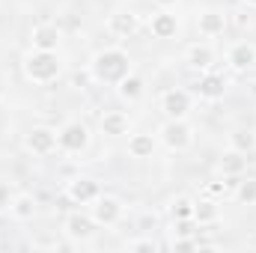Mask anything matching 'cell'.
<instances>
[{
  "label": "cell",
  "instance_id": "7402d4cb",
  "mask_svg": "<svg viewBox=\"0 0 256 253\" xmlns=\"http://www.w3.org/2000/svg\"><path fill=\"white\" fill-rule=\"evenodd\" d=\"M39 212L36 206V196L33 194H12V202H9V214L15 220H33Z\"/></svg>",
  "mask_w": 256,
  "mask_h": 253
},
{
  "label": "cell",
  "instance_id": "ac0fdd59",
  "mask_svg": "<svg viewBox=\"0 0 256 253\" xmlns=\"http://www.w3.org/2000/svg\"><path fill=\"white\" fill-rule=\"evenodd\" d=\"M194 220H196L200 226L218 224V220H220V200H214V196H200V200H194Z\"/></svg>",
  "mask_w": 256,
  "mask_h": 253
},
{
  "label": "cell",
  "instance_id": "5bb4252c",
  "mask_svg": "<svg viewBox=\"0 0 256 253\" xmlns=\"http://www.w3.org/2000/svg\"><path fill=\"white\" fill-rule=\"evenodd\" d=\"M137 27H140V18H137L131 9H114V12L108 15V33H114L116 39L134 36Z\"/></svg>",
  "mask_w": 256,
  "mask_h": 253
},
{
  "label": "cell",
  "instance_id": "484cf974",
  "mask_svg": "<svg viewBox=\"0 0 256 253\" xmlns=\"http://www.w3.org/2000/svg\"><path fill=\"white\" fill-rule=\"evenodd\" d=\"M161 248L152 236H137V238H128L126 242V250H149V253H155Z\"/></svg>",
  "mask_w": 256,
  "mask_h": 253
},
{
  "label": "cell",
  "instance_id": "603a6c76",
  "mask_svg": "<svg viewBox=\"0 0 256 253\" xmlns=\"http://www.w3.org/2000/svg\"><path fill=\"white\" fill-rule=\"evenodd\" d=\"M230 149H236L242 155H254L256 152V128H232L230 131Z\"/></svg>",
  "mask_w": 256,
  "mask_h": 253
},
{
  "label": "cell",
  "instance_id": "4fadbf2b",
  "mask_svg": "<svg viewBox=\"0 0 256 253\" xmlns=\"http://www.w3.org/2000/svg\"><path fill=\"white\" fill-rule=\"evenodd\" d=\"M60 42H63V33L57 24H36L30 30V48L36 51H60Z\"/></svg>",
  "mask_w": 256,
  "mask_h": 253
},
{
  "label": "cell",
  "instance_id": "e0dca14e",
  "mask_svg": "<svg viewBox=\"0 0 256 253\" xmlns=\"http://www.w3.org/2000/svg\"><path fill=\"white\" fill-rule=\"evenodd\" d=\"M149 33L155 39H173L179 33V18L170 9H158L149 15Z\"/></svg>",
  "mask_w": 256,
  "mask_h": 253
},
{
  "label": "cell",
  "instance_id": "2e32d148",
  "mask_svg": "<svg viewBox=\"0 0 256 253\" xmlns=\"http://www.w3.org/2000/svg\"><path fill=\"white\" fill-rule=\"evenodd\" d=\"M185 63L191 66L194 72H208V68H214L218 54H214L212 42H194V45H188V51H185Z\"/></svg>",
  "mask_w": 256,
  "mask_h": 253
},
{
  "label": "cell",
  "instance_id": "52a82bcc",
  "mask_svg": "<svg viewBox=\"0 0 256 253\" xmlns=\"http://www.w3.org/2000/svg\"><path fill=\"white\" fill-rule=\"evenodd\" d=\"M90 214L98 226H116L126 214V206L120 196H110V194H102L92 206H90Z\"/></svg>",
  "mask_w": 256,
  "mask_h": 253
},
{
  "label": "cell",
  "instance_id": "ba28073f",
  "mask_svg": "<svg viewBox=\"0 0 256 253\" xmlns=\"http://www.w3.org/2000/svg\"><path fill=\"white\" fill-rule=\"evenodd\" d=\"M102 194H104V190H102V182L92 179V176H74V179L66 185V196H68V202H74V206H92Z\"/></svg>",
  "mask_w": 256,
  "mask_h": 253
},
{
  "label": "cell",
  "instance_id": "83f0119b",
  "mask_svg": "<svg viewBox=\"0 0 256 253\" xmlns=\"http://www.w3.org/2000/svg\"><path fill=\"white\" fill-rule=\"evenodd\" d=\"M155 6L158 9H173V6H179V0H155Z\"/></svg>",
  "mask_w": 256,
  "mask_h": 253
},
{
  "label": "cell",
  "instance_id": "8992f818",
  "mask_svg": "<svg viewBox=\"0 0 256 253\" xmlns=\"http://www.w3.org/2000/svg\"><path fill=\"white\" fill-rule=\"evenodd\" d=\"M24 149L36 158H48L51 152H57V128L48 126H33L27 134H24Z\"/></svg>",
  "mask_w": 256,
  "mask_h": 253
},
{
  "label": "cell",
  "instance_id": "7a4b0ae2",
  "mask_svg": "<svg viewBox=\"0 0 256 253\" xmlns=\"http://www.w3.org/2000/svg\"><path fill=\"white\" fill-rule=\"evenodd\" d=\"M21 72H24V78L30 84L45 86V84H54L63 74V60H60L57 51H36V48H30L24 54V60H21Z\"/></svg>",
  "mask_w": 256,
  "mask_h": 253
},
{
  "label": "cell",
  "instance_id": "7c38bea8",
  "mask_svg": "<svg viewBox=\"0 0 256 253\" xmlns=\"http://www.w3.org/2000/svg\"><path fill=\"white\" fill-rule=\"evenodd\" d=\"M226 66L232 72H250L256 66V45L250 39H238L226 48Z\"/></svg>",
  "mask_w": 256,
  "mask_h": 253
},
{
  "label": "cell",
  "instance_id": "f1b7e54d",
  "mask_svg": "<svg viewBox=\"0 0 256 253\" xmlns=\"http://www.w3.org/2000/svg\"><path fill=\"white\" fill-rule=\"evenodd\" d=\"M242 3H244L248 9H256V0H242Z\"/></svg>",
  "mask_w": 256,
  "mask_h": 253
},
{
  "label": "cell",
  "instance_id": "4316f807",
  "mask_svg": "<svg viewBox=\"0 0 256 253\" xmlns=\"http://www.w3.org/2000/svg\"><path fill=\"white\" fill-rule=\"evenodd\" d=\"M9 202H12V190H9L6 182H0V212H3V208H9Z\"/></svg>",
  "mask_w": 256,
  "mask_h": 253
},
{
  "label": "cell",
  "instance_id": "9c48e42d",
  "mask_svg": "<svg viewBox=\"0 0 256 253\" xmlns=\"http://www.w3.org/2000/svg\"><path fill=\"white\" fill-rule=\"evenodd\" d=\"M194 96L202 98V102H220L226 96V78L214 68L200 72V78L194 80Z\"/></svg>",
  "mask_w": 256,
  "mask_h": 253
},
{
  "label": "cell",
  "instance_id": "9a60e30c",
  "mask_svg": "<svg viewBox=\"0 0 256 253\" xmlns=\"http://www.w3.org/2000/svg\"><path fill=\"white\" fill-rule=\"evenodd\" d=\"M98 131L104 137H126L131 131V116L126 110H102L98 114Z\"/></svg>",
  "mask_w": 256,
  "mask_h": 253
},
{
  "label": "cell",
  "instance_id": "44dd1931",
  "mask_svg": "<svg viewBox=\"0 0 256 253\" xmlns=\"http://www.w3.org/2000/svg\"><path fill=\"white\" fill-rule=\"evenodd\" d=\"M244 167H248V155H242V152H236V149H226V152L220 155V161H218V170H220V176H226V179H238V176L244 173Z\"/></svg>",
  "mask_w": 256,
  "mask_h": 253
},
{
  "label": "cell",
  "instance_id": "30bf717a",
  "mask_svg": "<svg viewBox=\"0 0 256 253\" xmlns=\"http://www.w3.org/2000/svg\"><path fill=\"white\" fill-rule=\"evenodd\" d=\"M226 27H230V15L224 9H214L212 6V9H202L196 15V30H200L202 39H218V36L226 33Z\"/></svg>",
  "mask_w": 256,
  "mask_h": 253
},
{
  "label": "cell",
  "instance_id": "d4e9b609",
  "mask_svg": "<svg viewBox=\"0 0 256 253\" xmlns=\"http://www.w3.org/2000/svg\"><path fill=\"white\" fill-rule=\"evenodd\" d=\"M170 218L173 220H188V218H194V200L191 196H176L170 202Z\"/></svg>",
  "mask_w": 256,
  "mask_h": 253
},
{
  "label": "cell",
  "instance_id": "277c9868",
  "mask_svg": "<svg viewBox=\"0 0 256 253\" xmlns=\"http://www.w3.org/2000/svg\"><path fill=\"white\" fill-rule=\"evenodd\" d=\"M90 140H92L90 126L80 122V120H68V122H63V126L57 128V146H60L63 152H68V155L86 152V149H90Z\"/></svg>",
  "mask_w": 256,
  "mask_h": 253
},
{
  "label": "cell",
  "instance_id": "6da1fadb",
  "mask_svg": "<svg viewBox=\"0 0 256 253\" xmlns=\"http://www.w3.org/2000/svg\"><path fill=\"white\" fill-rule=\"evenodd\" d=\"M134 72V60L126 48H102L92 54L90 60V78L96 84H104V86H116L126 74Z\"/></svg>",
  "mask_w": 256,
  "mask_h": 253
},
{
  "label": "cell",
  "instance_id": "8fae6325",
  "mask_svg": "<svg viewBox=\"0 0 256 253\" xmlns=\"http://www.w3.org/2000/svg\"><path fill=\"white\" fill-rule=\"evenodd\" d=\"M96 230H98V224L86 212H72V214H66V220H63V232L72 242H90L96 236Z\"/></svg>",
  "mask_w": 256,
  "mask_h": 253
},
{
  "label": "cell",
  "instance_id": "5b68a950",
  "mask_svg": "<svg viewBox=\"0 0 256 253\" xmlns=\"http://www.w3.org/2000/svg\"><path fill=\"white\" fill-rule=\"evenodd\" d=\"M158 108H161V114L167 120H188V114L194 108V92L182 90V86H170V90L161 92Z\"/></svg>",
  "mask_w": 256,
  "mask_h": 253
},
{
  "label": "cell",
  "instance_id": "d6986e66",
  "mask_svg": "<svg viewBox=\"0 0 256 253\" xmlns=\"http://www.w3.org/2000/svg\"><path fill=\"white\" fill-rule=\"evenodd\" d=\"M143 92H146V80L137 74V72H131V74H126L120 84H116V96L122 98V102H128V104H134V102H140L143 98Z\"/></svg>",
  "mask_w": 256,
  "mask_h": 253
},
{
  "label": "cell",
  "instance_id": "cb8c5ba5",
  "mask_svg": "<svg viewBox=\"0 0 256 253\" xmlns=\"http://www.w3.org/2000/svg\"><path fill=\"white\" fill-rule=\"evenodd\" d=\"M232 196H236L242 206H256V176L236 179V185H232Z\"/></svg>",
  "mask_w": 256,
  "mask_h": 253
},
{
  "label": "cell",
  "instance_id": "ffe728a7",
  "mask_svg": "<svg viewBox=\"0 0 256 253\" xmlns=\"http://www.w3.org/2000/svg\"><path fill=\"white\" fill-rule=\"evenodd\" d=\"M155 149H158V137L149 134V131H140V134L128 137V155L131 158H152Z\"/></svg>",
  "mask_w": 256,
  "mask_h": 253
},
{
  "label": "cell",
  "instance_id": "3957f363",
  "mask_svg": "<svg viewBox=\"0 0 256 253\" xmlns=\"http://www.w3.org/2000/svg\"><path fill=\"white\" fill-rule=\"evenodd\" d=\"M155 137L170 152H188L194 146V126L188 120H164L155 131Z\"/></svg>",
  "mask_w": 256,
  "mask_h": 253
}]
</instances>
